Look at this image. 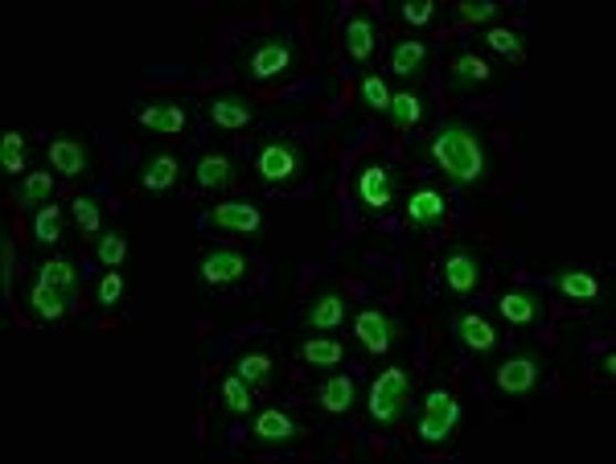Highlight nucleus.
I'll list each match as a JSON object with an SVG mask.
<instances>
[{
  "label": "nucleus",
  "mask_w": 616,
  "mask_h": 464,
  "mask_svg": "<svg viewBox=\"0 0 616 464\" xmlns=\"http://www.w3.org/2000/svg\"><path fill=\"white\" fill-rule=\"evenodd\" d=\"M428 160L457 186H486L493 177V145L473 119H445L428 136Z\"/></svg>",
  "instance_id": "f257e3e1"
},
{
  "label": "nucleus",
  "mask_w": 616,
  "mask_h": 464,
  "mask_svg": "<svg viewBox=\"0 0 616 464\" xmlns=\"http://www.w3.org/2000/svg\"><path fill=\"white\" fill-rule=\"evenodd\" d=\"M296 42L288 33H259L239 50V74H247L251 83H275L296 66Z\"/></svg>",
  "instance_id": "f03ea898"
},
{
  "label": "nucleus",
  "mask_w": 616,
  "mask_h": 464,
  "mask_svg": "<svg viewBox=\"0 0 616 464\" xmlns=\"http://www.w3.org/2000/svg\"><path fill=\"white\" fill-rule=\"evenodd\" d=\"M411 399H416V375L407 366H387V370L374 375L370 391H366V411H370L374 423L395 428L407 415Z\"/></svg>",
  "instance_id": "7ed1b4c3"
},
{
  "label": "nucleus",
  "mask_w": 616,
  "mask_h": 464,
  "mask_svg": "<svg viewBox=\"0 0 616 464\" xmlns=\"http://www.w3.org/2000/svg\"><path fill=\"white\" fill-rule=\"evenodd\" d=\"M354 193H358V205L366 218H387L403 193L399 169L383 157H370L358 169V177H354Z\"/></svg>",
  "instance_id": "20e7f679"
},
{
  "label": "nucleus",
  "mask_w": 616,
  "mask_h": 464,
  "mask_svg": "<svg viewBox=\"0 0 616 464\" xmlns=\"http://www.w3.org/2000/svg\"><path fill=\"white\" fill-rule=\"evenodd\" d=\"M255 173L263 186H296L304 173H309V152L304 145L288 140V136H275L255 152Z\"/></svg>",
  "instance_id": "39448f33"
},
{
  "label": "nucleus",
  "mask_w": 616,
  "mask_h": 464,
  "mask_svg": "<svg viewBox=\"0 0 616 464\" xmlns=\"http://www.w3.org/2000/svg\"><path fill=\"white\" fill-rule=\"evenodd\" d=\"M546 378V354L534 346H518L514 354H505V362L498 366V375H493V382H498V391L505 394V399H526L531 391H539Z\"/></svg>",
  "instance_id": "423d86ee"
},
{
  "label": "nucleus",
  "mask_w": 616,
  "mask_h": 464,
  "mask_svg": "<svg viewBox=\"0 0 616 464\" xmlns=\"http://www.w3.org/2000/svg\"><path fill=\"white\" fill-rule=\"evenodd\" d=\"M440 276H445L448 296H473L486 284V255L473 243H452L440 260Z\"/></svg>",
  "instance_id": "0eeeda50"
},
{
  "label": "nucleus",
  "mask_w": 616,
  "mask_h": 464,
  "mask_svg": "<svg viewBox=\"0 0 616 464\" xmlns=\"http://www.w3.org/2000/svg\"><path fill=\"white\" fill-rule=\"evenodd\" d=\"M349 329H354V341H358L362 354H370V358H383V354H390V346L399 341V320L390 317L387 308L378 305H366L358 308L354 317H349Z\"/></svg>",
  "instance_id": "6e6552de"
},
{
  "label": "nucleus",
  "mask_w": 616,
  "mask_h": 464,
  "mask_svg": "<svg viewBox=\"0 0 616 464\" xmlns=\"http://www.w3.org/2000/svg\"><path fill=\"white\" fill-rule=\"evenodd\" d=\"M460 423V403L452 391H431L428 399H424V407H419V440L424 444H445L448 435H452V428Z\"/></svg>",
  "instance_id": "1a4fd4ad"
},
{
  "label": "nucleus",
  "mask_w": 616,
  "mask_h": 464,
  "mask_svg": "<svg viewBox=\"0 0 616 464\" xmlns=\"http://www.w3.org/2000/svg\"><path fill=\"white\" fill-rule=\"evenodd\" d=\"M349 317H354V313H349V296H345V288L325 284V288L309 300V308H304V329H313V334H337Z\"/></svg>",
  "instance_id": "9d476101"
},
{
  "label": "nucleus",
  "mask_w": 616,
  "mask_h": 464,
  "mask_svg": "<svg viewBox=\"0 0 616 464\" xmlns=\"http://www.w3.org/2000/svg\"><path fill=\"white\" fill-rule=\"evenodd\" d=\"M498 83V71H493V62L486 54H477V50H460L457 59L448 62V87L452 95H473V91H489Z\"/></svg>",
  "instance_id": "9b49d317"
},
{
  "label": "nucleus",
  "mask_w": 616,
  "mask_h": 464,
  "mask_svg": "<svg viewBox=\"0 0 616 464\" xmlns=\"http://www.w3.org/2000/svg\"><path fill=\"white\" fill-rule=\"evenodd\" d=\"M247 272H251V260L239 247H210L201 255L198 284L201 288H227V284H239Z\"/></svg>",
  "instance_id": "f8f14e48"
},
{
  "label": "nucleus",
  "mask_w": 616,
  "mask_h": 464,
  "mask_svg": "<svg viewBox=\"0 0 616 464\" xmlns=\"http://www.w3.org/2000/svg\"><path fill=\"white\" fill-rule=\"evenodd\" d=\"M45 160H50V169H54L58 177H86L91 173V165H95V148L86 145L83 136L62 131V136H54V140L45 145Z\"/></svg>",
  "instance_id": "ddd939ff"
},
{
  "label": "nucleus",
  "mask_w": 616,
  "mask_h": 464,
  "mask_svg": "<svg viewBox=\"0 0 616 464\" xmlns=\"http://www.w3.org/2000/svg\"><path fill=\"white\" fill-rule=\"evenodd\" d=\"M136 186L144 193H169V189L181 186V157L173 148H148L140 157V173H136Z\"/></svg>",
  "instance_id": "4468645a"
},
{
  "label": "nucleus",
  "mask_w": 616,
  "mask_h": 464,
  "mask_svg": "<svg viewBox=\"0 0 616 464\" xmlns=\"http://www.w3.org/2000/svg\"><path fill=\"white\" fill-rule=\"evenodd\" d=\"M206 116H210V124L222 131H243L259 119V107L251 95H243V91H218L215 99L206 103Z\"/></svg>",
  "instance_id": "2eb2a0df"
},
{
  "label": "nucleus",
  "mask_w": 616,
  "mask_h": 464,
  "mask_svg": "<svg viewBox=\"0 0 616 464\" xmlns=\"http://www.w3.org/2000/svg\"><path fill=\"white\" fill-rule=\"evenodd\" d=\"M452 337H457L464 349H473V354H493L502 334H498V325L486 317V313H477V308H457L452 313Z\"/></svg>",
  "instance_id": "dca6fc26"
},
{
  "label": "nucleus",
  "mask_w": 616,
  "mask_h": 464,
  "mask_svg": "<svg viewBox=\"0 0 616 464\" xmlns=\"http://www.w3.org/2000/svg\"><path fill=\"white\" fill-rule=\"evenodd\" d=\"M387 71L399 74L403 83H419L431 71V45L424 38H399L387 50Z\"/></svg>",
  "instance_id": "f3484780"
},
{
  "label": "nucleus",
  "mask_w": 616,
  "mask_h": 464,
  "mask_svg": "<svg viewBox=\"0 0 616 464\" xmlns=\"http://www.w3.org/2000/svg\"><path fill=\"white\" fill-rule=\"evenodd\" d=\"M313 399L325 415H349L358 407V382H354V375H345V370H325V378L316 382Z\"/></svg>",
  "instance_id": "a211bd4d"
},
{
  "label": "nucleus",
  "mask_w": 616,
  "mask_h": 464,
  "mask_svg": "<svg viewBox=\"0 0 616 464\" xmlns=\"http://www.w3.org/2000/svg\"><path fill=\"white\" fill-rule=\"evenodd\" d=\"M301 423L292 420L288 411L280 407H268V411H259L255 423H251V440L263 444V449H288V444H296L301 440Z\"/></svg>",
  "instance_id": "6ab92c4d"
},
{
  "label": "nucleus",
  "mask_w": 616,
  "mask_h": 464,
  "mask_svg": "<svg viewBox=\"0 0 616 464\" xmlns=\"http://www.w3.org/2000/svg\"><path fill=\"white\" fill-rule=\"evenodd\" d=\"M448 218V198L436 186H419L407 193V222L416 231H440Z\"/></svg>",
  "instance_id": "aec40b11"
},
{
  "label": "nucleus",
  "mask_w": 616,
  "mask_h": 464,
  "mask_svg": "<svg viewBox=\"0 0 616 464\" xmlns=\"http://www.w3.org/2000/svg\"><path fill=\"white\" fill-rule=\"evenodd\" d=\"M136 124L148 131H157V136H181L189 128V107L186 103H144L136 107Z\"/></svg>",
  "instance_id": "412c9836"
},
{
  "label": "nucleus",
  "mask_w": 616,
  "mask_h": 464,
  "mask_svg": "<svg viewBox=\"0 0 616 464\" xmlns=\"http://www.w3.org/2000/svg\"><path fill=\"white\" fill-rule=\"evenodd\" d=\"M210 226L222 234H259L263 231V210L255 202H218L210 210Z\"/></svg>",
  "instance_id": "4be33fe9"
},
{
  "label": "nucleus",
  "mask_w": 616,
  "mask_h": 464,
  "mask_svg": "<svg viewBox=\"0 0 616 464\" xmlns=\"http://www.w3.org/2000/svg\"><path fill=\"white\" fill-rule=\"evenodd\" d=\"M498 317L505 325H539L546 317V300L531 288H510L498 296Z\"/></svg>",
  "instance_id": "5701e85b"
},
{
  "label": "nucleus",
  "mask_w": 616,
  "mask_h": 464,
  "mask_svg": "<svg viewBox=\"0 0 616 464\" xmlns=\"http://www.w3.org/2000/svg\"><path fill=\"white\" fill-rule=\"evenodd\" d=\"M342 50H345V59L358 62V66H366V62L374 59V50H378V25H374V17L358 13V17L345 21Z\"/></svg>",
  "instance_id": "b1692460"
},
{
  "label": "nucleus",
  "mask_w": 616,
  "mask_h": 464,
  "mask_svg": "<svg viewBox=\"0 0 616 464\" xmlns=\"http://www.w3.org/2000/svg\"><path fill=\"white\" fill-rule=\"evenodd\" d=\"M194 177H198L201 189H210V193H227L234 186V157L230 152H201L198 165H194Z\"/></svg>",
  "instance_id": "393cba45"
},
{
  "label": "nucleus",
  "mask_w": 616,
  "mask_h": 464,
  "mask_svg": "<svg viewBox=\"0 0 616 464\" xmlns=\"http://www.w3.org/2000/svg\"><path fill=\"white\" fill-rule=\"evenodd\" d=\"M424 116H428V99H424L416 87H403V91L390 95L387 119H390V128L395 131H416L419 124H424Z\"/></svg>",
  "instance_id": "a878e982"
},
{
  "label": "nucleus",
  "mask_w": 616,
  "mask_h": 464,
  "mask_svg": "<svg viewBox=\"0 0 616 464\" xmlns=\"http://www.w3.org/2000/svg\"><path fill=\"white\" fill-rule=\"evenodd\" d=\"M25 305L29 313L38 320H45V325H54V320L66 317V308H71V300H66V292H58L54 284H45V280H33L25 292Z\"/></svg>",
  "instance_id": "bb28decb"
},
{
  "label": "nucleus",
  "mask_w": 616,
  "mask_h": 464,
  "mask_svg": "<svg viewBox=\"0 0 616 464\" xmlns=\"http://www.w3.org/2000/svg\"><path fill=\"white\" fill-rule=\"evenodd\" d=\"M555 288H560L567 300H575V305H601V296H604L601 276H596V272H584V267L560 272V276H555Z\"/></svg>",
  "instance_id": "cd10ccee"
},
{
  "label": "nucleus",
  "mask_w": 616,
  "mask_h": 464,
  "mask_svg": "<svg viewBox=\"0 0 616 464\" xmlns=\"http://www.w3.org/2000/svg\"><path fill=\"white\" fill-rule=\"evenodd\" d=\"M301 358L313 370H342L345 366V346L330 334H316L309 341H301Z\"/></svg>",
  "instance_id": "c85d7f7f"
},
{
  "label": "nucleus",
  "mask_w": 616,
  "mask_h": 464,
  "mask_svg": "<svg viewBox=\"0 0 616 464\" xmlns=\"http://www.w3.org/2000/svg\"><path fill=\"white\" fill-rule=\"evenodd\" d=\"M50 198H54V177L45 173V169H38V173H25L21 181H17V189H13V202L21 205V210H42Z\"/></svg>",
  "instance_id": "c756f323"
},
{
  "label": "nucleus",
  "mask_w": 616,
  "mask_h": 464,
  "mask_svg": "<svg viewBox=\"0 0 616 464\" xmlns=\"http://www.w3.org/2000/svg\"><path fill=\"white\" fill-rule=\"evenodd\" d=\"M218 394H222V407H227L234 420H243V415L255 411V387H251L247 378L227 375L222 378V387H218Z\"/></svg>",
  "instance_id": "7c9ffc66"
},
{
  "label": "nucleus",
  "mask_w": 616,
  "mask_h": 464,
  "mask_svg": "<svg viewBox=\"0 0 616 464\" xmlns=\"http://www.w3.org/2000/svg\"><path fill=\"white\" fill-rule=\"evenodd\" d=\"M234 375L247 378L251 387H268V382L275 378L272 354H268V349H247V354H239V358H234Z\"/></svg>",
  "instance_id": "2f4dec72"
},
{
  "label": "nucleus",
  "mask_w": 616,
  "mask_h": 464,
  "mask_svg": "<svg viewBox=\"0 0 616 464\" xmlns=\"http://www.w3.org/2000/svg\"><path fill=\"white\" fill-rule=\"evenodd\" d=\"M38 280H45V284H54L58 292H66V300H79V267H74L66 255H54V260L42 263V272H38Z\"/></svg>",
  "instance_id": "473e14b6"
},
{
  "label": "nucleus",
  "mask_w": 616,
  "mask_h": 464,
  "mask_svg": "<svg viewBox=\"0 0 616 464\" xmlns=\"http://www.w3.org/2000/svg\"><path fill=\"white\" fill-rule=\"evenodd\" d=\"M33 239L42 247H58L62 243V205L45 202L42 210H33Z\"/></svg>",
  "instance_id": "72a5a7b5"
},
{
  "label": "nucleus",
  "mask_w": 616,
  "mask_h": 464,
  "mask_svg": "<svg viewBox=\"0 0 616 464\" xmlns=\"http://www.w3.org/2000/svg\"><path fill=\"white\" fill-rule=\"evenodd\" d=\"M390 95H395V91L387 87V78H383V74H366V78L358 83L362 107H370V112H378V116H387L390 112Z\"/></svg>",
  "instance_id": "f704fd0d"
},
{
  "label": "nucleus",
  "mask_w": 616,
  "mask_h": 464,
  "mask_svg": "<svg viewBox=\"0 0 616 464\" xmlns=\"http://www.w3.org/2000/svg\"><path fill=\"white\" fill-rule=\"evenodd\" d=\"M486 45L493 50V54H502L505 62H522L526 59V42L518 38L510 25H493V30L486 33Z\"/></svg>",
  "instance_id": "c9c22d12"
},
{
  "label": "nucleus",
  "mask_w": 616,
  "mask_h": 464,
  "mask_svg": "<svg viewBox=\"0 0 616 464\" xmlns=\"http://www.w3.org/2000/svg\"><path fill=\"white\" fill-rule=\"evenodd\" d=\"M0 169H4L9 177L25 173V136H21V131L9 128L4 136H0Z\"/></svg>",
  "instance_id": "e433bc0d"
},
{
  "label": "nucleus",
  "mask_w": 616,
  "mask_h": 464,
  "mask_svg": "<svg viewBox=\"0 0 616 464\" xmlns=\"http://www.w3.org/2000/svg\"><path fill=\"white\" fill-rule=\"evenodd\" d=\"M95 260H100L103 267H119V263L128 260V234L119 231V226H112L107 234H100V243H95Z\"/></svg>",
  "instance_id": "4c0bfd02"
},
{
  "label": "nucleus",
  "mask_w": 616,
  "mask_h": 464,
  "mask_svg": "<svg viewBox=\"0 0 616 464\" xmlns=\"http://www.w3.org/2000/svg\"><path fill=\"white\" fill-rule=\"evenodd\" d=\"M71 214H74V222H79V231H83V234H100L103 205H100V198H95V193H79V198L71 202Z\"/></svg>",
  "instance_id": "58836bf2"
},
{
  "label": "nucleus",
  "mask_w": 616,
  "mask_h": 464,
  "mask_svg": "<svg viewBox=\"0 0 616 464\" xmlns=\"http://www.w3.org/2000/svg\"><path fill=\"white\" fill-rule=\"evenodd\" d=\"M498 0H460L457 4V17L464 21V25H489L493 17H498Z\"/></svg>",
  "instance_id": "ea45409f"
},
{
  "label": "nucleus",
  "mask_w": 616,
  "mask_h": 464,
  "mask_svg": "<svg viewBox=\"0 0 616 464\" xmlns=\"http://www.w3.org/2000/svg\"><path fill=\"white\" fill-rule=\"evenodd\" d=\"M124 288H128L124 276H119L115 267H107V272L100 276V284H95V300H100L103 308H115L119 300H124Z\"/></svg>",
  "instance_id": "a19ab883"
},
{
  "label": "nucleus",
  "mask_w": 616,
  "mask_h": 464,
  "mask_svg": "<svg viewBox=\"0 0 616 464\" xmlns=\"http://www.w3.org/2000/svg\"><path fill=\"white\" fill-rule=\"evenodd\" d=\"M399 17H403V25H411V30H424L431 17H436V0H403Z\"/></svg>",
  "instance_id": "79ce46f5"
},
{
  "label": "nucleus",
  "mask_w": 616,
  "mask_h": 464,
  "mask_svg": "<svg viewBox=\"0 0 616 464\" xmlns=\"http://www.w3.org/2000/svg\"><path fill=\"white\" fill-rule=\"evenodd\" d=\"M601 375L608 378V382H613V378H616V354H613V349H608V354H604V362H601Z\"/></svg>",
  "instance_id": "37998d69"
}]
</instances>
